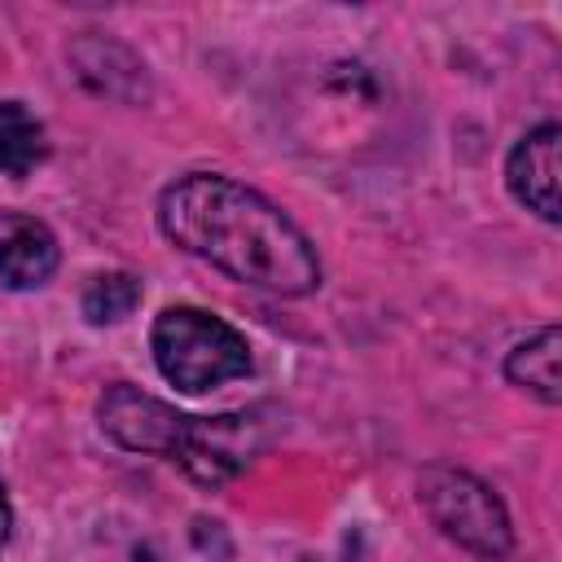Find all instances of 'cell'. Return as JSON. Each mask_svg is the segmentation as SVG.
<instances>
[{"label": "cell", "mask_w": 562, "mask_h": 562, "mask_svg": "<svg viewBox=\"0 0 562 562\" xmlns=\"http://www.w3.org/2000/svg\"><path fill=\"white\" fill-rule=\"evenodd\" d=\"M558 140H562L558 123H540L514 145V154L505 162V180H509L514 198L549 224L562 215V202H558Z\"/></svg>", "instance_id": "8992f818"}, {"label": "cell", "mask_w": 562, "mask_h": 562, "mask_svg": "<svg viewBox=\"0 0 562 562\" xmlns=\"http://www.w3.org/2000/svg\"><path fill=\"white\" fill-rule=\"evenodd\" d=\"M97 417H101V430L110 439H119L123 448L158 452V457H171L176 439L184 430V413H176L171 404H162V400H154L127 382H119L101 395Z\"/></svg>", "instance_id": "5b68a950"}, {"label": "cell", "mask_w": 562, "mask_h": 562, "mask_svg": "<svg viewBox=\"0 0 562 562\" xmlns=\"http://www.w3.org/2000/svg\"><path fill=\"white\" fill-rule=\"evenodd\" d=\"M44 149V123L22 101H0V171L22 180L35 171Z\"/></svg>", "instance_id": "9c48e42d"}, {"label": "cell", "mask_w": 562, "mask_h": 562, "mask_svg": "<svg viewBox=\"0 0 562 562\" xmlns=\"http://www.w3.org/2000/svg\"><path fill=\"white\" fill-rule=\"evenodd\" d=\"M57 268V237L22 211H0V294L35 290Z\"/></svg>", "instance_id": "52a82bcc"}, {"label": "cell", "mask_w": 562, "mask_h": 562, "mask_svg": "<svg viewBox=\"0 0 562 562\" xmlns=\"http://www.w3.org/2000/svg\"><path fill=\"white\" fill-rule=\"evenodd\" d=\"M9 527H13V509H9V496H4V479H0V549L9 544Z\"/></svg>", "instance_id": "8fae6325"}, {"label": "cell", "mask_w": 562, "mask_h": 562, "mask_svg": "<svg viewBox=\"0 0 562 562\" xmlns=\"http://www.w3.org/2000/svg\"><path fill=\"white\" fill-rule=\"evenodd\" d=\"M158 228L180 250L206 259L241 285L307 294L321 285V259L307 233L241 180L193 171L162 189Z\"/></svg>", "instance_id": "6da1fadb"}, {"label": "cell", "mask_w": 562, "mask_h": 562, "mask_svg": "<svg viewBox=\"0 0 562 562\" xmlns=\"http://www.w3.org/2000/svg\"><path fill=\"white\" fill-rule=\"evenodd\" d=\"M154 360L158 373L189 395H202L211 386H224L233 378L250 373V347L246 338L202 307H167L154 321Z\"/></svg>", "instance_id": "7a4b0ae2"}, {"label": "cell", "mask_w": 562, "mask_h": 562, "mask_svg": "<svg viewBox=\"0 0 562 562\" xmlns=\"http://www.w3.org/2000/svg\"><path fill=\"white\" fill-rule=\"evenodd\" d=\"M140 303V281L132 272H105V277H92L88 290H83V316L92 325H114L123 316H132Z\"/></svg>", "instance_id": "30bf717a"}, {"label": "cell", "mask_w": 562, "mask_h": 562, "mask_svg": "<svg viewBox=\"0 0 562 562\" xmlns=\"http://www.w3.org/2000/svg\"><path fill=\"white\" fill-rule=\"evenodd\" d=\"M255 452H259V426L241 413H224V417H184L171 461H180L189 479L215 487L241 474L255 461Z\"/></svg>", "instance_id": "277c9868"}, {"label": "cell", "mask_w": 562, "mask_h": 562, "mask_svg": "<svg viewBox=\"0 0 562 562\" xmlns=\"http://www.w3.org/2000/svg\"><path fill=\"white\" fill-rule=\"evenodd\" d=\"M558 347H562V338H558L553 325L540 329L536 338L518 342L509 351V360H505L509 382L522 386V391H531V395H540L544 404H558V395H562L558 391Z\"/></svg>", "instance_id": "ba28073f"}, {"label": "cell", "mask_w": 562, "mask_h": 562, "mask_svg": "<svg viewBox=\"0 0 562 562\" xmlns=\"http://www.w3.org/2000/svg\"><path fill=\"white\" fill-rule=\"evenodd\" d=\"M417 501L426 505L430 522L443 536H452L457 544H465L470 553H483V558L509 553V540H514L509 514L483 479H474L457 465H430L417 479Z\"/></svg>", "instance_id": "3957f363"}]
</instances>
